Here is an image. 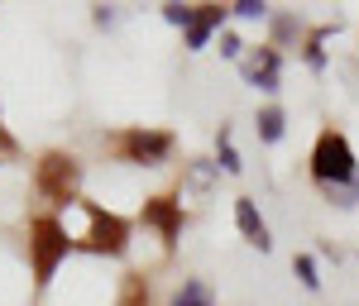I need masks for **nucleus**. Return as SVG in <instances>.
<instances>
[{
    "instance_id": "nucleus-10",
    "label": "nucleus",
    "mask_w": 359,
    "mask_h": 306,
    "mask_svg": "<svg viewBox=\"0 0 359 306\" xmlns=\"http://www.w3.org/2000/svg\"><path fill=\"white\" fill-rule=\"evenodd\" d=\"M259 134H264L269 144L283 139V115H278V111H264V115H259Z\"/></svg>"
},
{
    "instance_id": "nucleus-6",
    "label": "nucleus",
    "mask_w": 359,
    "mask_h": 306,
    "mask_svg": "<svg viewBox=\"0 0 359 306\" xmlns=\"http://www.w3.org/2000/svg\"><path fill=\"white\" fill-rule=\"evenodd\" d=\"M144 225H154V230L163 235V244L172 249L177 235H182V206H177L172 196H154V201L144 206Z\"/></svg>"
},
{
    "instance_id": "nucleus-5",
    "label": "nucleus",
    "mask_w": 359,
    "mask_h": 306,
    "mask_svg": "<svg viewBox=\"0 0 359 306\" xmlns=\"http://www.w3.org/2000/svg\"><path fill=\"white\" fill-rule=\"evenodd\" d=\"M115 148L130 163H158L168 148H172V134H163V130H130V134H120Z\"/></svg>"
},
{
    "instance_id": "nucleus-4",
    "label": "nucleus",
    "mask_w": 359,
    "mask_h": 306,
    "mask_svg": "<svg viewBox=\"0 0 359 306\" xmlns=\"http://www.w3.org/2000/svg\"><path fill=\"white\" fill-rule=\"evenodd\" d=\"M91 211V235H86V249L91 253H120L130 244V225L111 216V211H101V206H86Z\"/></svg>"
},
{
    "instance_id": "nucleus-1",
    "label": "nucleus",
    "mask_w": 359,
    "mask_h": 306,
    "mask_svg": "<svg viewBox=\"0 0 359 306\" xmlns=\"http://www.w3.org/2000/svg\"><path fill=\"white\" fill-rule=\"evenodd\" d=\"M311 177L326 182V187H345V182L359 177L355 153H350V139H345L340 130H326V134L316 139V148H311Z\"/></svg>"
},
{
    "instance_id": "nucleus-11",
    "label": "nucleus",
    "mask_w": 359,
    "mask_h": 306,
    "mask_svg": "<svg viewBox=\"0 0 359 306\" xmlns=\"http://www.w3.org/2000/svg\"><path fill=\"white\" fill-rule=\"evenodd\" d=\"M297 278H302L306 287H316V268H311V258H297Z\"/></svg>"
},
{
    "instance_id": "nucleus-2",
    "label": "nucleus",
    "mask_w": 359,
    "mask_h": 306,
    "mask_svg": "<svg viewBox=\"0 0 359 306\" xmlns=\"http://www.w3.org/2000/svg\"><path fill=\"white\" fill-rule=\"evenodd\" d=\"M67 249H72V239H67V230L53 216H39L29 225V258H34V278L39 282L53 278V268L67 258Z\"/></svg>"
},
{
    "instance_id": "nucleus-9",
    "label": "nucleus",
    "mask_w": 359,
    "mask_h": 306,
    "mask_svg": "<svg viewBox=\"0 0 359 306\" xmlns=\"http://www.w3.org/2000/svg\"><path fill=\"white\" fill-rule=\"evenodd\" d=\"M115 306H149V282H144V273H130V278H125Z\"/></svg>"
},
{
    "instance_id": "nucleus-7",
    "label": "nucleus",
    "mask_w": 359,
    "mask_h": 306,
    "mask_svg": "<svg viewBox=\"0 0 359 306\" xmlns=\"http://www.w3.org/2000/svg\"><path fill=\"white\" fill-rule=\"evenodd\" d=\"M235 221H240V230H245V239L254 244V249H269V225L259 221V211H254V201H249V196L235 201Z\"/></svg>"
},
{
    "instance_id": "nucleus-8",
    "label": "nucleus",
    "mask_w": 359,
    "mask_h": 306,
    "mask_svg": "<svg viewBox=\"0 0 359 306\" xmlns=\"http://www.w3.org/2000/svg\"><path fill=\"white\" fill-rule=\"evenodd\" d=\"M221 15H225L221 5H201V15H192V25H187V43L201 48V43H206V34L221 25Z\"/></svg>"
},
{
    "instance_id": "nucleus-3",
    "label": "nucleus",
    "mask_w": 359,
    "mask_h": 306,
    "mask_svg": "<svg viewBox=\"0 0 359 306\" xmlns=\"http://www.w3.org/2000/svg\"><path fill=\"white\" fill-rule=\"evenodd\" d=\"M77 177H82V167H77L72 153H43L39 172H34L39 192L48 196V201H72L77 196Z\"/></svg>"
},
{
    "instance_id": "nucleus-12",
    "label": "nucleus",
    "mask_w": 359,
    "mask_h": 306,
    "mask_svg": "<svg viewBox=\"0 0 359 306\" xmlns=\"http://www.w3.org/2000/svg\"><path fill=\"white\" fill-rule=\"evenodd\" d=\"M10 153H15V139H10V134L0 130V158H10Z\"/></svg>"
}]
</instances>
